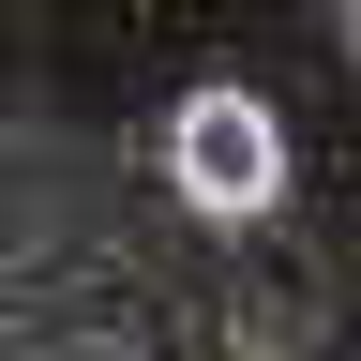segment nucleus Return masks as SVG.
<instances>
[{
	"label": "nucleus",
	"mask_w": 361,
	"mask_h": 361,
	"mask_svg": "<svg viewBox=\"0 0 361 361\" xmlns=\"http://www.w3.org/2000/svg\"><path fill=\"white\" fill-rule=\"evenodd\" d=\"M166 166H180V196H196L211 226H241V211L286 196V135H271L256 90H196V106H180V135H166Z\"/></svg>",
	"instance_id": "nucleus-1"
}]
</instances>
